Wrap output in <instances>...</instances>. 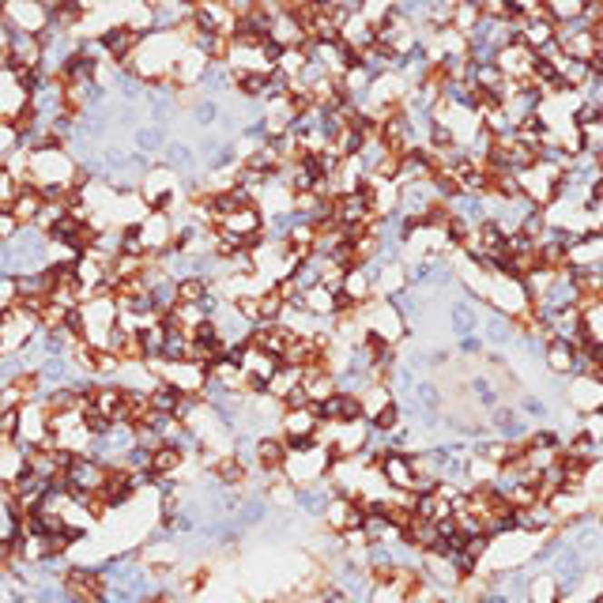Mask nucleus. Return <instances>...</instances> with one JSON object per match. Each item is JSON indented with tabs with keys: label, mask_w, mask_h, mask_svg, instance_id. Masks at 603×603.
Masks as SVG:
<instances>
[{
	"label": "nucleus",
	"mask_w": 603,
	"mask_h": 603,
	"mask_svg": "<svg viewBox=\"0 0 603 603\" xmlns=\"http://www.w3.org/2000/svg\"><path fill=\"white\" fill-rule=\"evenodd\" d=\"M329 468H332V452L310 441V445H298V449H287V464H283V479L294 487V490H306V487H317L329 479Z\"/></svg>",
	"instance_id": "nucleus-1"
},
{
	"label": "nucleus",
	"mask_w": 603,
	"mask_h": 603,
	"mask_svg": "<svg viewBox=\"0 0 603 603\" xmlns=\"http://www.w3.org/2000/svg\"><path fill=\"white\" fill-rule=\"evenodd\" d=\"M362 324L366 332H373L377 340H385L389 347H404L408 336H411V324L408 317L400 313L396 302H370V306H362Z\"/></svg>",
	"instance_id": "nucleus-2"
},
{
	"label": "nucleus",
	"mask_w": 603,
	"mask_h": 603,
	"mask_svg": "<svg viewBox=\"0 0 603 603\" xmlns=\"http://www.w3.org/2000/svg\"><path fill=\"white\" fill-rule=\"evenodd\" d=\"M528 306H532V298H528V291H524L520 280H509V275H490L487 298H483V310H487V313H498V317L517 321Z\"/></svg>",
	"instance_id": "nucleus-3"
},
{
	"label": "nucleus",
	"mask_w": 603,
	"mask_h": 603,
	"mask_svg": "<svg viewBox=\"0 0 603 603\" xmlns=\"http://www.w3.org/2000/svg\"><path fill=\"white\" fill-rule=\"evenodd\" d=\"M362 520H366V509L359 506L355 498H343V494H332L329 506H324L321 517H317L321 532L332 536V539H340L347 532H355V528H362Z\"/></svg>",
	"instance_id": "nucleus-4"
},
{
	"label": "nucleus",
	"mask_w": 603,
	"mask_h": 603,
	"mask_svg": "<svg viewBox=\"0 0 603 603\" xmlns=\"http://www.w3.org/2000/svg\"><path fill=\"white\" fill-rule=\"evenodd\" d=\"M0 19L8 35H42L49 27V8L45 0H8L0 5Z\"/></svg>",
	"instance_id": "nucleus-5"
},
{
	"label": "nucleus",
	"mask_w": 603,
	"mask_h": 603,
	"mask_svg": "<svg viewBox=\"0 0 603 603\" xmlns=\"http://www.w3.org/2000/svg\"><path fill=\"white\" fill-rule=\"evenodd\" d=\"M370 275H373V298L377 302H400L411 291V272L400 257H381L370 268Z\"/></svg>",
	"instance_id": "nucleus-6"
},
{
	"label": "nucleus",
	"mask_w": 603,
	"mask_h": 603,
	"mask_svg": "<svg viewBox=\"0 0 603 603\" xmlns=\"http://www.w3.org/2000/svg\"><path fill=\"white\" fill-rule=\"evenodd\" d=\"M103 483H106V464H98L91 457H75L64 468V490L75 501H87L94 494H103Z\"/></svg>",
	"instance_id": "nucleus-7"
},
{
	"label": "nucleus",
	"mask_w": 603,
	"mask_h": 603,
	"mask_svg": "<svg viewBox=\"0 0 603 603\" xmlns=\"http://www.w3.org/2000/svg\"><path fill=\"white\" fill-rule=\"evenodd\" d=\"M373 441V426L366 419L359 422H332V441H329V452H332V460H355L362 457V452L370 449Z\"/></svg>",
	"instance_id": "nucleus-8"
},
{
	"label": "nucleus",
	"mask_w": 603,
	"mask_h": 603,
	"mask_svg": "<svg viewBox=\"0 0 603 603\" xmlns=\"http://www.w3.org/2000/svg\"><path fill=\"white\" fill-rule=\"evenodd\" d=\"M562 385H566V389H562V400L569 404V411H573L577 419L603 411V381L577 373V377H569V381H562Z\"/></svg>",
	"instance_id": "nucleus-9"
},
{
	"label": "nucleus",
	"mask_w": 603,
	"mask_h": 603,
	"mask_svg": "<svg viewBox=\"0 0 603 603\" xmlns=\"http://www.w3.org/2000/svg\"><path fill=\"white\" fill-rule=\"evenodd\" d=\"M317 426H321V411H317L313 404H306V408H283L280 438L287 441V449L310 445V441L317 438Z\"/></svg>",
	"instance_id": "nucleus-10"
},
{
	"label": "nucleus",
	"mask_w": 603,
	"mask_h": 603,
	"mask_svg": "<svg viewBox=\"0 0 603 603\" xmlns=\"http://www.w3.org/2000/svg\"><path fill=\"white\" fill-rule=\"evenodd\" d=\"M543 370L555 377V381H569V377L581 373V351L566 340H547L543 347Z\"/></svg>",
	"instance_id": "nucleus-11"
},
{
	"label": "nucleus",
	"mask_w": 603,
	"mask_h": 603,
	"mask_svg": "<svg viewBox=\"0 0 603 603\" xmlns=\"http://www.w3.org/2000/svg\"><path fill=\"white\" fill-rule=\"evenodd\" d=\"M445 317H449V329H452L457 340L479 336V329H483V306H479V302H471V298H464V294H457L449 302Z\"/></svg>",
	"instance_id": "nucleus-12"
},
{
	"label": "nucleus",
	"mask_w": 603,
	"mask_h": 603,
	"mask_svg": "<svg viewBox=\"0 0 603 603\" xmlns=\"http://www.w3.org/2000/svg\"><path fill=\"white\" fill-rule=\"evenodd\" d=\"M566 268H569V272L603 268V231H588V234L577 238V242L566 249Z\"/></svg>",
	"instance_id": "nucleus-13"
},
{
	"label": "nucleus",
	"mask_w": 603,
	"mask_h": 603,
	"mask_svg": "<svg viewBox=\"0 0 603 603\" xmlns=\"http://www.w3.org/2000/svg\"><path fill=\"white\" fill-rule=\"evenodd\" d=\"M163 381L173 385L182 396H204V389H208V370L196 366V362H166Z\"/></svg>",
	"instance_id": "nucleus-14"
},
{
	"label": "nucleus",
	"mask_w": 603,
	"mask_h": 603,
	"mask_svg": "<svg viewBox=\"0 0 603 603\" xmlns=\"http://www.w3.org/2000/svg\"><path fill=\"white\" fill-rule=\"evenodd\" d=\"M536 61H539V54H532L524 42H513V45H506V49H498V54H494V64L501 68L506 80H528L532 68H536Z\"/></svg>",
	"instance_id": "nucleus-15"
},
{
	"label": "nucleus",
	"mask_w": 603,
	"mask_h": 603,
	"mask_svg": "<svg viewBox=\"0 0 603 603\" xmlns=\"http://www.w3.org/2000/svg\"><path fill=\"white\" fill-rule=\"evenodd\" d=\"M19 445H49V411L42 404L19 408Z\"/></svg>",
	"instance_id": "nucleus-16"
},
{
	"label": "nucleus",
	"mask_w": 603,
	"mask_h": 603,
	"mask_svg": "<svg viewBox=\"0 0 603 603\" xmlns=\"http://www.w3.org/2000/svg\"><path fill=\"white\" fill-rule=\"evenodd\" d=\"M559 45H562V54L569 61L592 64V57H596V35L585 31L581 23H573V27H559Z\"/></svg>",
	"instance_id": "nucleus-17"
},
{
	"label": "nucleus",
	"mask_w": 603,
	"mask_h": 603,
	"mask_svg": "<svg viewBox=\"0 0 603 603\" xmlns=\"http://www.w3.org/2000/svg\"><path fill=\"white\" fill-rule=\"evenodd\" d=\"M377 471H381V479L392 490H411L415 487V471H411V457H408V452L389 449L385 457H381V464H377Z\"/></svg>",
	"instance_id": "nucleus-18"
},
{
	"label": "nucleus",
	"mask_w": 603,
	"mask_h": 603,
	"mask_svg": "<svg viewBox=\"0 0 603 603\" xmlns=\"http://www.w3.org/2000/svg\"><path fill=\"white\" fill-rule=\"evenodd\" d=\"M513 27H517V42H524L528 49H532V54H543L547 45L559 42V27H555V23H550L547 15H543V19H528V23L517 19Z\"/></svg>",
	"instance_id": "nucleus-19"
},
{
	"label": "nucleus",
	"mask_w": 603,
	"mask_h": 603,
	"mask_svg": "<svg viewBox=\"0 0 603 603\" xmlns=\"http://www.w3.org/2000/svg\"><path fill=\"white\" fill-rule=\"evenodd\" d=\"M321 411V422H359V419H366L362 415V400L355 396V392H336L332 400H324V404L317 408Z\"/></svg>",
	"instance_id": "nucleus-20"
},
{
	"label": "nucleus",
	"mask_w": 603,
	"mask_h": 603,
	"mask_svg": "<svg viewBox=\"0 0 603 603\" xmlns=\"http://www.w3.org/2000/svg\"><path fill=\"white\" fill-rule=\"evenodd\" d=\"M302 392H306V400L313 408H321L324 400H332L340 392V381H336V373L313 366V370H302Z\"/></svg>",
	"instance_id": "nucleus-21"
},
{
	"label": "nucleus",
	"mask_w": 603,
	"mask_h": 603,
	"mask_svg": "<svg viewBox=\"0 0 603 603\" xmlns=\"http://www.w3.org/2000/svg\"><path fill=\"white\" fill-rule=\"evenodd\" d=\"M238 366H242V373L249 377V381L268 385V381H272V373L280 370V359H272V355H264L261 347L245 343V347H242V359H238Z\"/></svg>",
	"instance_id": "nucleus-22"
},
{
	"label": "nucleus",
	"mask_w": 603,
	"mask_h": 603,
	"mask_svg": "<svg viewBox=\"0 0 603 603\" xmlns=\"http://www.w3.org/2000/svg\"><path fill=\"white\" fill-rule=\"evenodd\" d=\"M524 603H562V585H559V577L550 573L547 566L543 569H528Z\"/></svg>",
	"instance_id": "nucleus-23"
},
{
	"label": "nucleus",
	"mask_w": 603,
	"mask_h": 603,
	"mask_svg": "<svg viewBox=\"0 0 603 603\" xmlns=\"http://www.w3.org/2000/svg\"><path fill=\"white\" fill-rule=\"evenodd\" d=\"M42 193L35 189V185H19V193L12 196V204H8V212H12V219L27 231V226H35L38 222V212H42Z\"/></svg>",
	"instance_id": "nucleus-24"
},
{
	"label": "nucleus",
	"mask_w": 603,
	"mask_h": 603,
	"mask_svg": "<svg viewBox=\"0 0 603 603\" xmlns=\"http://www.w3.org/2000/svg\"><path fill=\"white\" fill-rule=\"evenodd\" d=\"M340 294L351 302V306H359V310L370 306V302H373V275H370V268H351L343 275Z\"/></svg>",
	"instance_id": "nucleus-25"
},
{
	"label": "nucleus",
	"mask_w": 603,
	"mask_h": 603,
	"mask_svg": "<svg viewBox=\"0 0 603 603\" xmlns=\"http://www.w3.org/2000/svg\"><path fill=\"white\" fill-rule=\"evenodd\" d=\"M291 340L294 336L283 329V324H257L253 336H249V343L261 347L264 355H272V359H283V351L291 347Z\"/></svg>",
	"instance_id": "nucleus-26"
},
{
	"label": "nucleus",
	"mask_w": 603,
	"mask_h": 603,
	"mask_svg": "<svg viewBox=\"0 0 603 603\" xmlns=\"http://www.w3.org/2000/svg\"><path fill=\"white\" fill-rule=\"evenodd\" d=\"M479 336H483V343H487L490 351H506V347H513V343H517V329H513V321H509V317H498V313H487V317H483V329H479Z\"/></svg>",
	"instance_id": "nucleus-27"
},
{
	"label": "nucleus",
	"mask_w": 603,
	"mask_h": 603,
	"mask_svg": "<svg viewBox=\"0 0 603 603\" xmlns=\"http://www.w3.org/2000/svg\"><path fill=\"white\" fill-rule=\"evenodd\" d=\"M302 310H306L310 317H317V321H332L336 310H340V294L317 283V287H310L306 294H302Z\"/></svg>",
	"instance_id": "nucleus-28"
},
{
	"label": "nucleus",
	"mask_w": 603,
	"mask_h": 603,
	"mask_svg": "<svg viewBox=\"0 0 603 603\" xmlns=\"http://www.w3.org/2000/svg\"><path fill=\"white\" fill-rule=\"evenodd\" d=\"M298 389H302V370L280 366V370L272 373V381L264 385V396H268V400H275V404L283 408V404H287V400H291V396H294Z\"/></svg>",
	"instance_id": "nucleus-29"
},
{
	"label": "nucleus",
	"mask_w": 603,
	"mask_h": 603,
	"mask_svg": "<svg viewBox=\"0 0 603 603\" xmlns=\"http://www.w3.org/2000/svg\"><path fill=\"white\" fill-rule=\"evenodd\" d=\"M27 471V452H23V445H0V483L12 487L19 475Z\"/></svg>",
	"instance_id": "nucleus-30"
},
{
	"label": "nucleus",
	"mask_w": 603,
	"mask_h": 603,
	"mask_svg": "<svg viewBox=\"0 0 603 603\" xmlns=\"http://www.w3.org/2000/svg\"><path fill=\"white\" fill-rule=\"evenodd\" d=\"M359 400H362V415H366V422H370L373 415H381L389 404H396V392H392L389 385H377V381H370V385L359 392Z\"/></svg>",
	"instance_id": "nucleus-31"
},
{
	"label": "nucleus",
	"mask_w": 603,
	"mask_h": 603,
	"mask_svg": "<svg viewBox=\"0 0 603 603\" xmlns=\"http://www.w3.org/2000/svg\"><path fill=\"white\" fill-rule=\"evenodd\" d=\"M19 539H23V517L8 498V501H0V547H15Z\"/></svg>",
	"instance_id": "nucleus-32"
},
{
	"label": "nucleus",
	"mask_w": 603,
	"mask_h": 603,
	"mask_svg": "<svg viewBox=\"0 0 603 603\" xmlns=\"http://www.w3.org/2000/svg\"><path fill=\"white\" fill-rule=\"evenodd\" d=\"M483 23V12H479V0H457L452 5V31H460L464 38Z\"/></svg>",
	"instance_id": "nucleus-33"
},
{
	"label": "nucleus",
	"mask_w": 603,
	"mask_h": 603,
	"mask_svg": "<svg viewBox=\"0 0 603 603\" xmlns=\"http://www.w3.org/2000/svg\"><path fill=\"white\" fill-rule=\"evenodd\" d=\"M212 294H215V287L204 280V275H189V280L178 283V302H182V306H204Z\"/></svg>",
	"instance_id": "nucleus-34"
},
{
	"label": "nucleus",
	"mask_w": 603,
	"mask_h": 603,
	"mask_svg": "<svg viewBox=\"0 0 603 603\" xmlns=\"http://www.w3.org/2000/svg\"><path fill=\"white\" fill-rule=\"evenodd\" d=\"M310 64V54H306V45H294V49H280V61H275V72L283 75V80H298L302 72H306Z\"/></svg>",
	"instance_id": "nucleus-35"
},
{
	"label": "nucleus",
	"mask_w": 603,
	"mask_h": 603,
	"mask_svg": "<svg viewBox=\"0 0 603 603\" xmlns=\"http://www.w3.org/2000/svg\"><path fill=\"white\" fill-rule=\"evenodd\" d=\"M471 84H475V91L494 94L501 84H506V75H501V68H498L494 61H487V64H471Z\"/></svg>",
	"instance_id": "nucleus-36"
},
{
	"label": "nucleus",
	"mask_w": 603,
	"mask_h": 603,
	"mask_svg": "<svg viewBox=\"0 0 603 603\" xmlns=\"http://www.w3.org/2000/svg\"><path fill=\"white\" fill-rule=\"evenodd\" d=\"M121 257L147 261V245L140 238V226H121Z\"/></svg>",
	"instance_id": "nucleus-37"
},
{
	"label": "nucleus",
	"mask_w": 603,
	"mask_h": 603,
	"mask_svg": "<svg viewBox=\"0 0 603 603\" xmlns=\"http://www.w3.org/2000/svg\"><path fill=\"white\" fill-rule=\"evenodd\" d=\"M577 430H581L585 438H592V441L603 449V411H596V415H585V419H577Z\"/></svg>",
	"instance_id": "nucleus-38"
},
{
	"label": "nucleus",
	"mask_w": 603,
	"mask_h": 603,
	"mask_svg": "<svg viewBox=\"0 0 603 603\" xmlns=\"http://www.w3.org/2000/svg\"><path fill=\"white\" fill-rule=\"evenodd\" d=\"M366 603H408V596L400 592L396 585H373L370 596H366Z\"/></svg>",
	"instance_id": "nucleus-39"
},
{
	"label": "nucleus",
	"mask_w": 603,
	"mask_h": 603,
	"mask_svg": "<svg viewBox=\"0 0 603 603\" xmlns=\"http://www.w3.org/2000/svg\"><path fill=\"white\" fill-rule=\"evenodd\" d=\"M19 231H23V226H19L15 219H12V212H8V208H0V242L8 245V242H12L15 234H19Z\"/></svg>",
	"instance_id": "nucleus-40"
},
{
	"label": "nucleus",
	"mask_w": 603,
	"mask_h": 603,
	"mask_svg": "<svg viewBox=\"0 0 603 603\" xmlns=\"http://www.w3.org/2000/svg\"><path fill=\"white\" fill-rule=\"evenodd\" d=\"M592 524L603 528V498H596V506H592Z\"/></svg>",
	"instance_id": "nucleus-41"
},
{
	"label": "nucleus",
	"mask_w": 603,
	"mask_h": 603,
	"mask_svg": "<svg viewBox=\"0 0 603 603\" xmlns=\"http://www.w3.org/2000/svg\"><path fill=\"white\" fill-rule=\"evenodd\" d=\"M592 603H603V585H599V592H596V599Z\"/></svg>",
	"instance_id": "nucleus-42"
}]
</instances>
